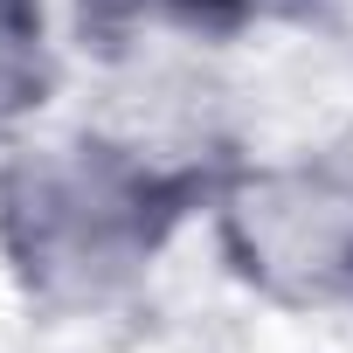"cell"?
<instances>
[{"label":"cell","instance_id":"2","mask_svg":"<svg viewBox=\"0 0 353 353\" xmlns=\"http://www.w3.org/2000/svg\"><path fill=\"white\" fill-rule=\"evenodd\" d=\"M229 277L277 312H353V159H229L208 194Z\"/></svg>","mask_w":353,"mask_h":353},{"label":"cell","instance_id":"4","mask_svg":"<svg viewBox=\"0 0 353 353\" xmlns=\"http://www.w3.org/2000/svg\"><path fill=\"white\" fill-rule=\"evenodd\" d=\"M56 97V42L42 0H0V152L21 145Z\"/></svg>","mask_w":353,"mask_h":353},{"label":"cell","instance_id":"1","mask_svg":"<svg viewBox=\"0 0 353 353\" xmlns=\"http://www.w3.org/2000/svg\"><path fill=\"white\" fill-rule=\"evenodd\" d=\"M236 159V152H229ZM229 159L152 145L132 125H77L0 152V263L49 319L125 305L208 194Z\"/></svg>","mask_w":353,"mask_h":353},{"label":"cell","instance_id":"5","mask_svg":"<svg viewBox=\"0 0 353 353\" xmlns=\"http://www.w3.org/2000/svg\"><path fill=\"white\" fill-rule=\"evenodd\" d=\"M222 8L250 28V21H291V14H305L312 0H222Z\"/></svg>","mask_w":353,"mask_h":353},{"label":"cell","instance_id":"3","mask_svg":"<svg viewBox=\"0 0 353 353\" xmlns=\"http://www.w3.org/2000/svg\"><path fill=\"white\" fill-rule=\"evenodd\" d=\"M70 35L104 70H159L181 49H222L243 21L222 0H70Z\"/></svg>","mask_w":353,"mask_h":353}]
</instances>
